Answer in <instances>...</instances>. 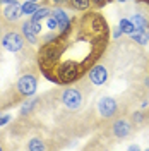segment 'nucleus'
Masks as SVG:
<instances>
[{
	"mask_svg": "<svg viewBox=\"0 0 149 151\" xmlns=\"http://www.w3.org/2000/svg\"><path fill=\"white\" fill-rule=\"evenodd\" d=\"M47 146H45V142L41 141L39 137H31L28 142V150L29 151H39V150H45Z\"/></svg>",
	"mask_w": 149,
	"mask_h": 151,
	"instance_id": "nucleus-13",
	"label": "nucleus"
},
{
	"mask_svg": "<svg viewBox=\"0 0 149 151\" xmlns=\"http://www.w3.org/2000/svg\"><path fill=\"white\" fill-rule=\"evenodd\" d=\"M2 45L9 52H19L21 48L24 47V36H21L16 31H10V33H7L5 36L2 38Z\"/></svg>",
	"mask_w": 149,
	"mask_h": 151,
	"instance_id": "nucleus-5",
	"label": "nucleus"
},
{
	"mask_svg": "<svg viewBox=\"0 0 149 151\" xmlns=\"http://www.w3.org/2000/svg\"><path fill=\"white\" fill-rule=\"evenodd\" d=\"M2 148H4V146H2V144H0V150H2Z\"/></svg>",
	"mask_w": 149,
	"mask_h": 151,
	"instance_id": "nucleus-27",
	"label": "nucleus"
},
{
	"mask_svg": "<svg viewBox=\"0 0 149 151\" xmlns=\"http://www.w3.org/2000/svg\"><path fill=\"white\" fill-rule=\"evenodd\" d=\"M120 29L123 31V33H127V35H132V33L135 31L134 24H132V21H129V19H122L120 21Z\"/></svg>",
	"mask_w": 149,
	"mask_h": 151,
	"instance_id": "nucleus-16",
	"label": "nucleus"
},
{
	"mask_svg": "<svg viewBox=\"0 0 149 151\" xmlns=\"http://www.w3.org/2000/svg\"><path fill=\"white\" fill-rule=\"evenodd\" d=\"M117 2H127V0H117Z\"/></svg>",
	"mask_w": 149,
	"mask_h": 151,
	"instance_id": "nucleus-25",
	"label": "nucleus"
},
{
	"mask_svg": "<svg viewBox=\"0 0 149 151\" xmlns=\"http://www.w3.org/2000/svg\"><path fill=\"white\" fill-rule=\"evenodd\" d=\"M7 122H10V115H9V113L0 115V127H2V125H5Z\"/></svg>",
	"mask_w": 149,
	"mask_h": 151,
	"instance_id": "nucleus-20",
	"label": "nucleus"
},
{
	"mask_svg": "<svg viewBox=\"0 0 149 151\" xmlns=\"http://www.w3.org/2000/svg\"><path fill=\"white\" fill-rule=\"evenodd\" d=\"M47 24H48V28L52 29V31L58 28V22H57V19L53 17V16H48V21H47Z\"/></svg>",
	"mask_w": 149,
	"mask_h": 151,
	"instance_id": "nucleus-19",
	"label": "nucleus"
},
{
	"mask_svg": "<svg viewBox=\"0 0 149 151\" xmlns=\"http://www.w3.org/2000/svg\"><path fill=\"white\" fill-rule=\"evenodd\" d=\"M22 36L26 38L31 45H36V43H38V33L33 29V26H31V21L22 22Z\"/></svg>",
	"mask_w": 149,
	"mask_h": 151,
	"instance_id": "nucleus-10",
	"label": "nucleus"
},
{
	"mask_svg": "<svg viewBox=\"0 0 149 151\" xmlns=\"http://www.w3.org/2000/svg\"><path fill=\"white\" fill-rule=\"evenodd\" d=\"M17 91L21 96H33V94L36 93V88H38V81H36V77L34 76H31V74H24V76H21L19 77V81H17Z\"/></svg>",
	"mask_w": 149,
	"mask_h": 151,
	"instance_id": "nucleus-3",
	"label": "nucleus"
},
{
	"mask_svg": "<svg viewBox=\"0 0 149 151\" xmlns=\"http://www.w3.org/2000/svg\"><path fill=\"white\" fill-rule=\"evenodd\" d=\"M142 2H146V4H148V5H149V0H142Z\"/></svg>",
	"mask_w": 149,
	"mask_h": 151,
	"instance_id": "nucleus-24",
	"label": "nucleus"
},
{
	"mask_svg": "<svg viewBox=\"0 0 149 151\" xmlns=\"http://www.w3.org/2000/svg\"><path fill=\"white\" fill-rule=\"evenodd\" d=\"M0 4H7L9 5V4H16V0H0Z\"/></svg>",
	"mask_w": 149,
	"mask_h": 151,
	"instance_id": "nucleus-23",
	"label": "nucleus"
},
{
	"mask_svg": "<svg viewBox=\"0 0 149 151\" xmlns=\"http://www.w3.org/2000/svg\"><path fill=\"white\" fill-rule=\"evenodd\" d=\"M98 112L103 119H112L113 115L118 112V105L112 96H103L98 101Z\"/></svg>",
	"mask_w": 149,
	"mask_h": 151,
	"instance_id": "nucleus-4",
	"label": "nucleus"
},
{
	"mask_svg": "<svg viewBox=\"0 0 149 151\" xmlns=\"http://www.w3.org/2000/svg\"><path fill=\"white\" fill-rule=\"evenodd\" d=\"M112 132H113V136H115L117 139H123V137H127V136L132 132V124L129 122L127 119H118V120L113 122Z\"/></svg>",
	"mask_w": 149,
	"mask_h": 151,
	"instance_id": "nucleus-7",
	"label": "nucleus"
},
{
	"mask_svg": "<svg viewBox=\"0 0 149 151\" xmlns=\"http://www.w3.org/2000/svg\"><path fill=\"white\" fill-rule=\"evenodd\" d=\"M36 10H38V5L34 4V2H29V0H28V2L22 5V12H24L26 16H29V14H34Z\"/></svg>",
	"mask_w": 149,
	"mask_h": 151,
	"instance_id": "nucleus-18",
	"label": "nucleus"
},
{
	"mask_svg": "<svg viewBox=\"0 0 149 151\" xmlns=\"http://www.w3.org/2000/svg\"><path fill=\"white\" fill-rule=\"evenodd\" d=\"M132 24H134V28H135V31H146V26L149 24V21L142 14H134L130 17Z\"/></svg>",
	"mask_w": 149,
	"mask_h": 151,
	"instance_id": "nucleus-11",
	"label": "nucleus"
},
{
	"mask_svg": "<svg viewBox=\"0 0 149 151\" xmlns=\"http://www.w3.org/2000/svg\"><path fill=\"white\" fill-rule=\"evenodd\" d=\"M29 2H38V0H29Z\"/></svg>",
	"mask_w": 149,
	"mask_h": 151,
	"instance_id": "nucleus-26",
	"label": "nucleus"
},
{
	"mask_svg": "<svg viewBox=\"0 0 149 151\" xmlns=\"http://www.w3.org/2000/svg\"><path fill=\"white\" fill-rule=\"evenodd\" d=\"M148 36H149V35H148Z\"/></svg>",
	"mask_w": 149,
	"mask_h": 151,
	"instance_id": "nucleus-28",
	"label": "nucleus"
},
{
	"mask_svg": "<svg viewBox=\"0 0 149 151\" xmlns=\"http://www.w3.org/2000/svg\"><path fill=\"white\" fill-rule=\"evenodd\" d=\"M87 79H89V83L94 84V86L105 84L106 79H108V70H106V67L101 65V64L93 65L89 70H87Z\"/></svg>",
	"mask_w": 149,
	"mask_h": 151,
	"instance_id": "nucleus-6",
	"label": "nucleus"
},
{
	"mask_svg": "<svg viewBox=\"0 0 149 151\" xmlns=\"http://www.w3.org/2000/svg\"><path fill=\"white\" fill-rule=\"evenodd\" d=\"M55 5H67L69 4V0H52Z\"/></svg>",
	"mask_w": 149,
	"mask_h": 151,
	"instance_id": "nucleus-22",
	"label": "nucleus"
},
{
	"mask_svg": "<svg viewBox=\"0 0 149 151\" xmlns=\"http://www.w3.org/2000/svg\"><path fill=\"white\" fill-rule=\"evenodd\" d=\"M52 16L57 19V22H58V28L62 29H67L69 28V24H70V21H69V16H67L65 10H62L60 7H55V9L52 10Z\"/></svg>",
	"mask_w": 149,
	"mask_h": 151,
	"instance_id": "nucleus-9",
	"label": "nucleus"
},
{
	"mask_svg": "<svg viewBox=\"0 0 149 151\" xmlns=\"http://www.w3.org/2000/svg\"><path fill=\"white\" fill-rule=\"evenodd\" d=\"M91 2H93L96 7H103V5H106V4H108L110 0H91Z\"/></svg>",
	"mask_w": 149,
	"mask_h": 151,
	"instance_id": "nucleus-21",
	"label": "nucleus"
},
{
	"mask_svg": "<svg viewBox=\"0 0 149 151\" xmlns=\"http://www.w3.org/2000/svg\"><path fill=\"white\" fill-rule=\"evenodd\" d=\"M108 35L110 29L100 14H86L82 19H75L72 26L69 24L60 36L41 47L39 67L50 81L70 84L82 77L103 55Z\"/></svg>",
	"mask_w": 149,
	"mask_h": 151,
	"instance_id": "nucleus-1",
	"label": "nucleus"
},
{
	"mask_svg": "<svg viewBox=\"0 0 149 151\" xmlns=\"http://www.w3.org/2000/svg\"><path fill=\"white\" fill-rule=\"evenodd\" d=\"M48 16H52V10L48 9V7H41V9H38L33 14V21H41V19L48 17Z\"/></svg>",
	"mask_w": 149,
	"mask_h": 151,
	"instance_id": "nucleus-15",
	"label": "nucleus"
},
{
	"mask_svg": "<svg viewBox=\"0 0 149 151\" xmlns=\"http://www.w3.org/2000/svg\"><path fill=\"white\" fill-rule=\"evenodd\" d=\"M69 5H70L74 10H81V12H84V10L89 9L91 0H69Z\"/></svg>",
	"mask_w": 149,
	"mask_h": 151,
	"instance_id": "nucleus-12",
	"label": "nucleus"
},
{
	"mask_svg": "<svg viewBox=\"0 0 149 151\" xmlns=\"http://www.w3.org/2000/svg\"><path fill=\"white\" fill-rule=\"evenodd\" d=\"M132 40H134L135 43H139V45H146L149 41V36L144 31H135V33H132Z\"/></svg>",
	"mask_w": 149,
	"mask_h": 151,
	"instance_id": "nucleus-14",
	"label": "nucleus"
},
{
	"mask_svg": "<svg viewBox=\"0 0 149 151\" xmlns=\"http://www.w3.org/2000/svg\"><path fill=\"white\" fill-rule=\"evenodd\" d=\"M62 103L70 110H77L82 106V93L75 88H67L62 91Z\"/></svg>",
	"mask_w": 149,
	"mask_h": 151,
	"instance_id": "nucleus-2",
	"label": "nucleus"
},
{
	"mask_svg": "<svg viewBox=\"0 0 149 151\" xmlns=\"http://www.w3.org/2000/svg\"><path fill=\"white\" fill-rule=\"evenodd\" d=\"M22 7L19 5L17 2L16 4H9L5 9H4V17L5 21H9V22H17L19 19L22 17Z\"/></svg>",
	"mask_w": 149,
	"mask_h": 151,
	"instance_id": "nucleus-8",
	"label": "nucleus"
},
{
	"mask_svg": "<svg viewBox=\"0 0 149 151\" xmlns=\"http://www.w3.org/2000/svg\"><path fill=\"white\" fill-rule=\"evenodd\" d=\"M38 103V98H31V100H28L26 103L22 105V108H21V113L22 115H26V113H29L33 108H34V105Z\"/></svg>",
	"mask_w": 149,
	"mask_h": 151,
	"instance_id": "nucleus-17",
	"label": "nucleus"
}]
</instances>
